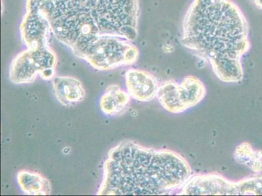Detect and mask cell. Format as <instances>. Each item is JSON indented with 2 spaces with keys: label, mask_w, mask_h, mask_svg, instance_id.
Returning <instances> with one entry per match:
<instances>
[{
  "label": "cell",
  "mask_w": 262,
  "mask_h": 196,
  "mask_svg": "<svg viewBox=\"0 0 262 196\" xmlns=\"http://www.w3.org/2000/svg\"><path fill=\"white\" fill-rule=\"evenodd\" d=\"M56 68L47 69L40 74V76L44 80H51L56 76Z\"/></svg>",
  "instance_id": "cell-16"
},
{
  "label": "cell",
  "mask_w": 262,
  "mask_h": 196,
  "mask_svg": "<svg viewBox=\"0 0 262 196\" xmlns=\"http://www.w3.org/2000/svg\"><path fill=\"white\" fill-rule=\"evenodd\" d=\"M191 175L189 164L178 153L123 141L109 150L97 195H170Z\"/></svg>",
  "instance_id": "cell-2"
},
{
  "label": "cell",
  "mask_w": 262,
  "mask_h": 196,
  "mask_svg": "<svg viewBox=\"0 0 262 196\" xmlns=\"http://www.w3.org/2000/svg\"><path fill=\"white\" fill-rule=\"evenodd\" d=\"M20 30L23 42L27 49L50 46L51 26L47 18L39 11L26 9Z\"/></svg>",
  "instance_id": "cell-9"
},
{
  "label": "cell",
  "mask_w": 262,
  "mask_h": 196,
  "mask_svg": "<svg viewBox=\"0 0 262 196\" xmlns=\"http://www.w3.org/2000/svg\"><path fill=\"white\" fill-rule=\"evenodd\" d=\"M125 83L128 94L139 102H150L157 96L159 83L148 71L130 69L125 73Z\"/></svg>",
  "instance_id": "cell-10"
},
{
  "label": "cell",
  "mask_w": 262,
  "mask_h": 196,
  "mask_svg": "<svg viewBox=\"0 0 262 196\" xmlns=\"http://www.w3.org/2000/svg\"><path fill=\"white\" fill-rule=\"evenodd\" d=\"M48 20L57 40L77 57L100 35L87 0H58Z\"/></svg>",
  "instance_id": "cell-3"
},
{
  "label": "cell",
  "mask_w": 262,
  "mask_h": 196,
  "mask_svg": "<svg viewBox=\"0 0 262 196\" xmlns=\"http://www.w3.org/2000/svg\"><path fill=\"white\" fill-rule=\"evenodd\" d=\"M181 43L208 62L223 82L244 79L242 59L251 47L249 25L232 0H192L183 18Z\"/></svg>",
  "instance_id": "cell-1"
},
{
  "label": "cell",
  "mask_w": 262,
  "mask_h": 196,
  "mask_svg": "<svg viewBox=\"0 0 262 196\" xmlns=\"http://www.w3.org/2000/svg\"><path fill=\"white\" fill-rule=\"evenodd\" d=\"M178 195H239V185L220 174H196L190 177Z\"/></svg>",
  "instance_id": "cell-8"
},
{
  "label": "cell",
  "mask_w": 262,
  "mask_h": 196,
  "mask_svg": "<svg viewBox=\"0 0 262 196\" xmlns=\"http://www.w3.org/2000/svg\"><path fill=\"white\" fill-rule=\"evenodd\" d=\"M55 95L63 106H74L84 99V86L78 79L71 76H59L54 78Z\"/></svg>",
  "instance_id": "cell-11"
},
{
  "label": "cell",
  "mask_w": 262,
  "mask_h": 196,
  "mask_svg": "<svg viewBox=\"0 0 262 196\" xmlns=\"http://www.w3.org/2000/svg\"><path fill=\"white\" fill-rule=\"evenodd\" d=\"M235 161L245 165L255 173L262 171V152L255 150L247 142L238 145L233 153Z\"/></svg>",
  "instance_id": "cell-14"
},
{
  "label": "cell",
  "mask_w": 262,
  "mask_h": 196,
  "mask_svg": "<svg viewBox=\"0 0 262 196\" xmlns=\"http://www.w3.org/2000/svg\"><path fill=\"white\" fill-rule=\"evenodd\" d=\"M100 35H115L133 42L139 33V0H87Z\"/></svg>",
  "instance_id": "cell-4"
},
{
  "label": "cell",
  "mask_w": 262,
  "mask_h": 196,
  "mask_svg": "<svg viewBox=\"0 0 262 196\" xmlns=\"http://www.w3.org/2000/svg\"><path fill=\"white\" fill-rule=\"evenodd\" d=\"M251 1L257 8L262 9V0H251Z\"/></svg>",
  "instance_id": "cell-17"
},
{
  "label": "cell",
  "mask_w": 262,
  "mask_h": 196,
  "mask_svg": "<svg viewBox=\"0 0 262 196\" xmlns=\"http://www.w3.org/2000/svg\"><path fill=\"white\" fill-rule=\"evenodd\" d=\"M130 95L119 87L112 85L107 87L100 100V108L107 115L120 114L127 108L130 101Z\"/></svg>",
  "instance_id": "cell-13"
},
{
  "label": "cell",
  "mask_w": 262,
  "mask_h": 196,
  "mask_svg": "<svg viewBox=\"0 0 262 196\" xmlns=\"http://www.w3.org/2000/svg\"><path fill=\"white\" fill-rule=\"evenodd\" d=\"M139 49L132 42L115 35H100L79 55L90 66L99 71L131 66L138 61Z\"/></svg>",
  "instance_id": "cell-5"
},
{
  "label": "cell",
  "mask_w": 262,
  "mask_h": 196,
  "mask_svg": "<svg viewBox=\"0 0 262 196\" xmlns=\"http://www.w3.org/2000/svg\"><path fill=\"white\" fill-rule=\"evenodd\" d=\"M58 59L50 46L27 49L18 53L11 62L9 78L12 83L30 84L47 69L56 68Z\"/></svg>",
  "instance_id": "cell-7"
},
{
  "label": "cell",
  "mask_w": 262,
  "mask_h": 196,
  "mask_svg": "<svg viewBox=\"0 0 262 196\" xmlns=\"http://www.w3.org/2000/svg\"><path fill=\"white\" fill-rule=\"evenodd\" d=\"M206 95L203 83L196 76L188 75L180 83L165 81L159 87L157 97L164 109L178 114L196 106Z\"/></svg>",
  "instance_id": "cell-6"
},
{
  "label": "cell",
  "mask_w": 262,
  "mask_h": 196,
  "mask_svg": "<svg viewBox=\"0 0 262 196\" xmlns=\"http://www.w3.org/2000/svg\"><path fill=\"white\" fill-rule=\"evenodd\" d=\"M17 182L24 193L29 195H49L52 193L51 182L37 172L22 170L17 174Z\"/></svg>",
  "instance_id": "cell-12"
},
{
  "label": "cell",
  "mask_w": 262,
  "mask_h": 196,
  "mask_svg": "<svg viewBox=\"0 0 262 196\" xmlns=\"http://www.w3.org/2000/svg\"><path fill=\"white\" fill-rule=\"evenodd\" d=\"M239 195H262V175L249 177L238 181Z\"/></svg>",
  "instance_id": "cell-15"
}]
</instances>
